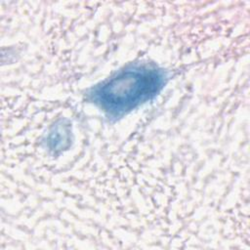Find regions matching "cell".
I'll return each instance as SVG.
<instances>
[{
    "label": "cell",
    "mask_w": 250,
    "mask_h": 250,
    "mask_svg": "<svg viewBox=\"0 0 250 250\" xmlns=\"http://www.w3.org/2000/svg\"><path fill=\"white\" fill-rule=\"evenodd\" d=\"M163 83L161 70L135 66L98 86L94 90L93 100L110 115L118 116L152 98Z\"/></svg>",
    "instance_id": "obj_1"
}]
</instances>
